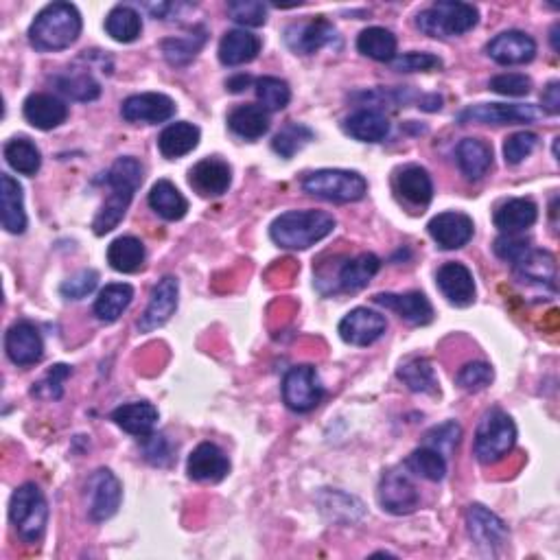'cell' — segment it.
Segmentation results:
<instances>
[{
  "instance_id": "1",
  "label": "cell",
  "mask_w": 560,
  "mask_h": 560,
  "mask_svg": "<svg viewBox=\"0 0 560 560\" xmlns=\"http://www.w3.org/2000/svg\"><path fill=\"white\" fill-rule=\"evenodd\" d=\"M143 175H145L143 165L132 156H125L114 162L108 175H105V182L110 184L112 193L101 206L95 221H92V228H95L97 237L108 235V232H112L121 224L136 191L140 189V184H143Z\"/></svg>"
},
{
  "instance_id": "2",
  "label": "cell",
  "mask_w": 560,
  "mask_h": 560,
  "mask_svg": "<svg viewBox=\"0 0 560 560\" xmlns=\"http://www.w3.org/2000/svg\"><path fill=\"white\" fill-rule=\"evenodd\" d=\"M81 27L84 22H81V14L75 5L51 3L35 16L29 27V42L33 49L42 53L64 51L79 40Z\"/></svg>"
},
{
  "instance_id": "3",
  "label": "cell",
  "mask_w": 560,
  "mask_h": 560,
  "mask_svg": "<svg viewBox=\"0 0 560 560\" xmlns=\"http://www.w3.org/2000/svg\"><path fill=\"white\" fill-rule=\"evenodd\" d=\"M335 230L333 215L324 210H289L274 219L270 237L285 250H307Z\"/></svg>"
},
{
  "instance_id": "4",
  "label": "cell",
  "mask_w": 560,
  "mask_h": 560,
  "mask_svg": "<svg viewBox=\"0 0 560 560\" xmlns=\"http://www.w3.org/2000/svg\"><path fill=\"white\" fill-rule=\"evenodd\" d=\"M480 11L469 3L442 0L416 16V27L431 38H458L475 29Z\"/></svg>"
},
{
  "instance_id": "5",
  "label": "cell",
  "mask_w": 560,
  "mask_h": 560,
  "mask_svg": "<svg viewBox=\"0 0 560 560\" xmlns=\"http://www.w3.org/2000/svg\"><path fill=\"white\" fill-rule=\"evenodd\" d=\"M517 442V425L504 410H488L475 429V458L482 464L504 460Z\"/></svg>"
},
{
  "instance_id": "6",
  "label": "cell",
  "mask_w": 560,
  "mask_h": 560,
  "mask_svg": "<svg viewBox=\"0 0 560 560\" xmlns=\"http://www.w3.org/2000/svg\"><path fill=\"white\" fill-rule=\"evenodd\" d=\"M9 519L25 543H38L42 539L49 521V504L40 486L29 482L16 488L9 501Z\"/></svg>"
},
{
  "instance_id": "7",
  "label": "cell",
  "mask_w": 560,
  "mask_h": 560,
  "mask_svg": "<svg viewBox=\"0 0 560 560\" xmlns=\"http://www.w3.org/2000/svg\"><path fill=\"white\" fill-rule=\"evenodd\" d=\"M302 191L326 202L350 204L364 200V195L368 193V182L364 175H359L357 171L320 169L309 173L307 178L302 180Z\"/></svg>"
},
{
  "instance_id": "8",
  "label": "cell",
  "mask_w": 560,
  "mask_h": 560,
  "mask_svg": "<svg viewBox=\"0 0 560 560\" xmlns=\"http://www.w3.org/2000/svg\"><path fill=\"white\" fill-rule=\"evenodd\" d=\"M324 396V388L313 366H294L283 379V401L289 410L305 414L315 410Z\"/></svg>"
},
{
  "instance_id": "9",
  "label": "cell",
  "mask_w": 560,
  "mask_h": 560,
  "mask_svg": "<svg viewBox=\"0 0 560 560\" xmlns=\"http://www.w3.org/2000/svg\"><path fill=\"white\" fill-rule=\"evenodd\" d=\"M541 112L534 105L525 103H482L471 105L458 114V123H484V125H517L534 123Z\"/></svg>"
},
{
  "instance_id": "10",
  "label": "cell",
  "mask_w": 560,
  "mask_h": 560,
  "mask_svg": "<svg viewBox=\"0 0 560 560\" xmlns=\"http://www.w3.org/2000/svg\"><path fill=\"white\" fill-rule=\"evenodd\" d=\"M88 512L92 521H108L116 515L123 499V486L110 469H99L88 480Z\"/></svg>"
},
{
  "instance_id": "11",
  "label": "cell",
  "mask_w": 560,
  "mask_h": 560,
  "mask_svg": "<svg viewBox=\"0 0 560 560\" xmlns=\"http://www.w3.org/2000/svg\"><path fill=\"white\" fill-rule=\"evenodd\" d=\"M178 296H180V283L175 276H165L158 280V285L151 291V300L145 309V313L140 315L138 320V331L140 333H151L165 326L171 315L178 309Z\"/></svg>"
},
{
  "instance_id": "12",
  "label": "cell",
  "mask_w": 560,
  "mask_h": 560,
  "mask_svg": "<svg viewBox=\"0 0 560 560\" xmlns=\"http://www.w3.org/2000/svg\"><path fill=\"white\" fill-rule=\"evenodd\" d=\"M178 105L162 92H143V95L127 97L121 105V114L127 123L158 125L173 119Z\"/></svg>"
},
{
  "instance_id": "13",
  "label": "cell",
  "mask_w": 560,
  "mask_h": 560,
  "mask_svg": "<svg viewBox=\"0 0 560 560\" xmlns=\"http://www.w3.org/2000/svg\"><path fill=\"white\" fill-rule=\"evenodd\" d=\"M379 504L390 515H410L420 504V495L405 471L385 473L379 486Z\"/></svg>"
},
{
  "instance_id": "14",
  "label": "cell",
  "mask_w": 560,
  "mask_h": 560,
  "mask_svg": "<svg viewBox=\"0 0 560 560\" xmlns=\"http://www.w3.org/2000/svg\"><path fill=\"white\" fill-rule=\"evenodd\" d=\"M5 350L7 357L14 361L16 366H35L44 357V342L38 331V326L22 320L9 326L5 335Z\"/></svg>"
},
{
  "instance_id": "15",
  "label": "cell",
  "mask_w": 560,
  "mask_h": 560,
  "mask_svg": "<svg viewBox=\"0 0 560 560\" xmlns=\"http://www.w3.org/2000/svg\"><path fill=\"white\" fill-rule=\"evenodd\" d=\"M385 329H388V322L381 313L357 307L350 313H346V318L340 322V337L350 344V346H370L377 340H381Z\"/></svg>"
},
{
  "instance_id": "16",
  "label": "cell",
  "mask_w": 560,
  "mask_h": 560,
  "mask_svg": "<svg viewBox=\"0 0 560 560\" xmlns=\"http://www.w3.org/2000/svg\"><path fill=\"white\" fill-rule=\"evenodd\" d=\"M486 53L501 66H521L536 57V42L523 31H504L488 42Z\"/></svg>"
},
{
  "instance_id": "17",
  "label": "cell",
  "mask_w": 560,
  "mask_h": 560,
  "mask_svg": "<svg viewBox=\"0 0 560 560\" xmlns=\"http://www.w3.org/2000/svg\"><path fill=\"white\" fill-rule=\"evenodd\" d=\"M427 230L442 250H460L473 239L475 224L469 215L449 210L431 219Z\"/></svg>"
},
{
  "instance_id": "18",
  "label": "cell",
  "mask_w": 560,
  "mask_h": 560,
  "mask_svg": "<svg viewBox=\"0 0 560 560\" xmlns=\"http://www.w3.org/2000/svg\"><path fill=\"white\" fill-rule=\"evenodd\" d=\"M466 525H469L473 541L486 552H497L508 541V525L482 504L469 506V510H466Z\"/></svg>"
},
{
  "instance_id": "19",
  "label": "cell",
  "mask_w": 560,
  "mask_h": 560,
  "mask_svg": "<svg viewBox=\"0 0 560 560\" xmlns=\"http://www.w3.org/2000/svg\"><path fill=\"white\" fill-rule=\"evenodd\" d=\"M337 38L335 27L324 18H311L298 22L285 31V44L298 55H313Z\"/></svg>"
},
{
  "instance_id": "20",
  "label": "cell",
  "mask_w": 560,
  "mask_h": 560,
  "mask_svg": "<svg viewBox=\"0 0 560 560\" xmlns=\"http://www.w3.org/2000/svg\"><path fill=\"white\" fill-rule=\"evenodd\" d=\"M186 473L195 482L217 484L230 473V460L213 442H202V445H197L191 451L189 460H186Z\"/></svg>"
},
{
  "instance_id": "21",
  "label": "cell",
  "mask_w": 560,
  "mask_h": 560,
  "mask_svg": "<svg viewBox=\"0 0 560 560\" xmlns=\"http://www.w3.org/2000/svg\"><path fill=\"white\" fill-rule=\"evenodd\" d=\"M436 285L440 294L455 307H469L475 300V280L473 274L462 263L442 265L436 274Z\"/></svg>"
},
{
  "instance_id": "22",
  "label": "cell",
  "mask_w": 560,
  "mask_h": 560,
  "mask_svg": "<svg viewBox=\"0 0 560 560\" xmlns=\"http://www.w3.org/2000/svg\"><path fill=\"white\" fill-rule=\"evenodd\" d=\"M189 184L204 197H219L230 189L232 169L221 158H204L189 171Z\"/></svg>"
},
{
  "instance_id": "23",
  "label": "cell",
  "mask_w": 560,
  "mask_h": 560,
  "mask_svg": "<svg viewBox=\"0 0 560 560\" xmlns=\"http://www.w3.org/2000/svg\"><path fill=\"white\" fill-rule=\"evenodd\" d=\"M22 112H25L27 123L42 132L55 130V127H60L68 119V105L62 99L46 95V92H33V95H29L25 105H22Z\"/></svg>"
},
{
  "instance_id": "24",
  "label": "cell",
  "mask_w": 560,
  "mask_h": 560,
  "mask_svg": "<svg viewBox=\"0 0 560 560\" xmlns=\"http://www.w3.org/2000/svg\"><path fill=\"white\" fill-rule=\"evenodd\" d=\"M375 302L385 309L401 315L405 322L414 326H425L434 320V307L425 294L410 291V294H377Z\"/></svg>"
},
{
  "instance_id": "25",
  "label": "cell",
  "mask_w": 560,
  "mask_h": 560,
  "mask_svg": "<svg viewBox=\"0 0 560 560\" xmlns=\"http://www.w3.org/2000/svg\"><path fill=\"white\" fill-rule=\"evenodd\" d=\"M0 208H3V228L11 235H22L27 230V210H25V193L16 178L3 173L0 178Z\"/></svg>"
},
{
  "instance_id": "26",
  "label": "cell",
  "mask_w": 560,
  "mask_h": 560,
  "mask_svg": "<svg viewBox=\"0 0 560 560\" xmlns=\"http://www.w3.org/2000/svg\"><path fill=\"white\" fill-rule=\"evenodd\" d=\"M515 274L521 283L556 289V261L550 252L530 248L515 263Z\"/></svg>"
},
{
  "instance_id": "27",
  "label": "cell",
  "mask_w": 560,
  "mask_h": 560,
  "mask_svg": "<svg viewBox=\"0 0 560 560\" xmlns=\"http://www.w3.org/2000/svg\"><path fill=\"white\" fill-rule=\"evenodd\" d=\"M381 270V261L379 256L364 252L355 256V259H348L340 272H337V280L333 287V294L337 291H344V294H355V291L364 289L372 278L377 276V272Z\"/></svg>"
},
{
  "instance_id": "28",
  "label": "cell",
  "mask_w": 560,
  "mask_h": 560,
  "mask_svg": "<svg viewBox=\"0 0 560 560\" xmlns=\"http://www.w3.org/2000/svg\"><path fill=\"white\" fill-rule=\"evenodd\" d=\"M539 219V208L528 197H515L508 200L495 210V226L504 232V235H519V232L528 230Z\"/></svg>"
},
{
  "instance_id": "29",
  "label": "cell",
  "mask_w": 560,
  "mask_h": 560,
  "mask_svg": "<svg viewBox=\"0 0 560 560\" xmlns=\"http://www.w3.org/2000/svg\"><path fill=\"white\" fill-rule=\"evenodd\" d=\"M261 53V40L245 29L228 31L219 42V62L224 66H243Z\"/></svg>"
},
{
  "instance_id": "30",
  "label": "cell",
  "mask_w": 560,
  "mask_h": 560,
  "mask_svg": "<svg viewBox=\"0 0 560 560\" xmlns=\"http://www.w3.org/2000/svg\"><path fill=\"white\" fill-rule=\"evenodd\" d=\"M396 193H399L405 202H410L412 206L423 208L431 202L434 197V182H431V175L427 169L418 165H407L399 173H396Z\"/></svg>"
},
{
  "instance_id": "31",
  "label": "cell",
  "mask_w": 560,
  "mask_h": 560,
  "mask_svg": "<svg viewBox=\"0 0 560 560\" xmlns=\"http://www.w3.org/2000/svg\"><path fill=\"white\" fill-rule=\"evenodd\" d=\"M200 136H202L200 127L189 121L171 123L158 136V149L160 154L169 160L182 158L186 154H191V151L200 145Z\"/></svg>"
},
{
  "instance_id": "32",
  "label": "cell",
  "mask_w": 560,
  "mask_h": 560,
  "mask_svg": "<svg viewBox=\"0 0 560 560\" xmlns=\"http://www.w3.org/2000/svg\"><path fill=\"white\" fill-rule=\"evenodd\" d=\"M112 420L119 425L123 431L138 438H147L154 431L158 423V410L151 403H127L116 407L112 412Z\"/></svg>"
},
{
  "instance_id": "33",
  "label": "cell",
  "mask_w": 560,
  "mask_h": 560,
  "mask_svg": "<svg viewBox=\"0 0 560 560\" xmlns=\"http://www.w3.org/2000/svg\"><path fill=\"white\" fill-rule=\"evenodd\" d=\"M344 130L348 136L361 140V143H381L390 134V121L385 119L383 112L368 108L350 114L344 121Z\"/></svg>"
},
{
  "instance_id": "34",
  "label": "cell",
  "mask_w": 560,
  "mask_h": 560,
  "mask_svg": "<svg viewBox=\"0 0 560 560\" xmlns=\"http://www.w3.org/2000/svg\"><path fill=\"white\" fill-rule=\"evenodd\" d=\"M455 160L466 178L480 180L493 167V149L477 138H464L455 149Z\"/></svg>"
},
{
  "instance_id": "35",
  "label": "cell",
  "mask_w": 560,
  "mask_h": 560,
  "mask_svg": "<svg viewBox=\"0 0 560 560\" xmlns=\"http://www.w3.org/2000/svg\"><path fill=\"white\" fill-rule=\"evenodd\" d=\"M149 206L156 215L167 221H180L186 213H189V202L186 197L178 191V186L169 180H158L149 191Z\"/></svg>"
},
{
  "instance_id": "36",
  "label": "cell",
  "mask_w": 560,
  "mask_h": 560,
  "mask_svg": "<svg viewBox=\"0 0 560 560\" xmlns=\"http://www.w3.org/2000/svg\"><path fill=\"white\" fill-rule=\"evenodd\" d=\"M228 127L239 138L256 140L270 130V112L261 105H239L228 114Z\"/></svg>"
},
{
  "instance_id": "37",
  "label": "cell",
  "mask_w": 560,
  "mask_h": 560,
  "mask_svg": "<svg viewBox=\"0 0 560 560\" xmlns=\"http://www.w3.org/2000/svg\"><path fill=\"white\" fill-rule=\"evenodd\" d=\"M108 263L121 274H136L145 263V245L136 237H119L110 243Z\"/></svg>"
},
{
  "instance_id": "38",
  "label": "cell",
  "mask_w": 560,
  "mask_h": 560,
  "mask_svg": "<svg viewBox=\"0 0 560 560\" xmlns=\"http://www.w3.org/2000/svg\"><path fill=\"white\" fill-rule=\"evenodd\" d=\"M132 298H134L132 285L127 283L105 285V289H101V294L95 302V315L101 322L112 324L121 318V315L127 311V307L132 305Z\"/></svg>"
},
{
  "instance_id": "39",
  "label": "cell",
  "mask_w": 560,
  "mask_h": 560,
  "mask_svg": "<svg viewBox=\"0 0 560 560\" xmlns=\"http://www.w3.org/2000/svg\"><path fill=\"white\" fill-rule=\"evenodd\" d=\"M105 31L114 42L130 44L136 42L143 33V18L130 5H116L105 18Z\"/></svg>"
},
{
  "instance_id": "40",
  "label": "cell",
  "mask_w": 560,
  "mask_h": 560,
  "mask_svg": "<svg viewBox=\"0 0 560 560\" xmlns=\"http://www.w3.org/2000/svg\"><path fill=\"white\" fill-rule=\"evenodd\" d=\"M396 375H399V379L412 392L438 394V379H436L434 366H431L425 357H407L405 361H401Z\"/></svg>"
},
{
  "instance_id": "41",
  "label": "cell",
  "mask_w": 560,
  "mask_h": 560,
  "mask_svg": "<svg viewBox=\"0 0 560 560\" xmlns=\"http://www.w3.org/2000/svg\"><path fill=\"white\" fill-rule=\"evenodd\" d=\"M206 29L195 27L191 33L182 35V38H169L162 42V53L171 66H186L193 62L197 53L204 49L206 44Z\"/></svg>"
},
{
  "instance_id": "42",
  "label": "cell",
  "mask_w": 560,
  "mask_h": 560,
  "mask_svg": "<svg viewBox=\"0 0 560 560\" xmlns=\"http://www.w3.org/2000/svg\"><path fill=\"white\" fill-rule=\"evenodd\" d=\"M357 49L375 62H392L396 57V35L383 27H368L359 33Z\"/></svg>"
},
{
  "instance_id": "43",
  "label": "cell",
  "mask_w": 560,
  "mask_h": 560,
  "mask_svg": "<svg viewBox=\"0 0 560 560\" xmlns=\"http://www.w3.org/2000/svg\"><path fill=\"white\" fill-rule=\"evenodd\" d=\"M55 86L68 99L81 103H90L101 97V84L88 70H70V73L55 77Z\"/></svg>"
},
{
  "instance_id": "44",
  "label": "cell",
  "mask_w": 560,
  "mask_h": 560,
  "mask_svg": "<svg viewBox=\"0 0 560 560\" xmlns=\"http://www.w3.org/2000/svg\"><path fill=\"white\" fill-rule=\"evenodd\" d=\"M405 469L429 482H442L447 475V460L440 451L431 447L416 449L405 462Z\"/></svg>"
},
{
  "instance_id": "45",
  "label": "cell",
  "mask_w": 560,
  "mask_h": 560,
  "mask_svg": "<svg viewBox=\"0 0 560 560\" xmlns=\"http://www.w3.org/2000/svg\"><path fill=\"white\" fill-rule=\"evenodd\" d=\"M5 160L11 169L22 175H35L42 167L40 149L29 138H11L5 145Z\"/></svg>"
},
{
  "instance_id": "46",
  "label": "cell",
  "mask_w": 560,
  "mask_h": 560,
  "mask_svg": "<svg viewBox=\"0 0 560 560\" xmlns=\"http://www.w3.org/2000/svg\"><path fill=\"white\" fill-rule=\"evenodd\" d=\"M313 140V132L309 130L307 125L302 123H289L280 130L274 140H272V149L280 158H294L302 147H307Z\"/></svg>"
},
{
  "instance_id": "47",
  "label": "cell",
  "mask_w": 560,
  "mask_h": 560,
  "mask_svg": "<svg viewBox=\"0 0 560 560\" xmlns=\"http://www.w3.org/2000/svg\"><path fill=\"white\" fill-rule=\"evenodd\" d=\"M256 97H259L263 110L278 112L289 105L291 90L285 79L261 77L256 79Z\"/></svg>"
},
{
  "instance_id": "48",
  "label": "cell",
  "mask_w": 560,
  "mask_h": 560,
  "mask_svg": "<svg viewBox=\"0 0 560 560\" xmlns=\"http://www.w3.org/2000/svg\"><path fill=\"white\" fill-rule=\"evenodd\" d=\"M73 375V368L66 366V364H57L53 366L46 375L33 385L31 394L35 399H42V401H57L62 399L64 394V381Z\"/></svg>"
},
{
  "instance_id": "49",
  "label": "cell",
  "mask_w": 560,
  "mask_h": 560,
  "mask_svg": "<svg viewBox=\"0 0 560 560\" xmlns=\"http://www.w3.org/2000/svg\"><path fill=\"white\" fill-rule=\"evenodd\" d=\"M228 16L243 27H263L267 22V7L259 0H232Z\"/></svg>"
},
{
  "instance_id": "50",
  "label": "cell",
  "mask_w": 560,
  "mask_h": 560,
  "mask_svg": "<svg viewBox=\"0 0 560 560\" xmlns=\"http://www.w3.org/2000/svg\"><path fill=\"white\" fill-rule=\"evenodd\" d=\"M493 377H495L493 368L484 364V361H471V364L462 366V370L458 372L455 381H458L460 388L466 390V392H480V390H486L488 385L493 383Z\"/></svg>"
},
{
  "instance_id": "51",
  "label": "cell",
  "mask_w": 560,
  "mask_h": 560,
  "mask_svg": "<svg viewBox=\"0 0 560 560\" xmlns=\"http://www.w3.org/2000/svg\"><path fill=\"white\" fill-rule=\"evenodd\" d=\"M460 436H462L460 425L455 423V420H449V423L438 425L429 431V434L425 436V447L436 449L442 455H451L453 449L458 447Z\"/></svg>"
},
{
  "instance_id": "52",
  "label": "cell",
  "mask_w": 560,
  "mask_h": 560,
  "mask_svg": "<svg viewBox=\"0 0 560 560\" xmlns=\"http://www.w3.org/2000/svg\"><path fill=\"white\" fill-rule=\"evenodd\" d=\"M396 73H429L442 68V60L431 53H405L390 62Z\"/></svg>"
},
{
  "instance_id": "53",
  "label": "cell",
  "mask_w": 560,
  "mask_h": 560,
  "mask_svg": "<svg viewBox=\"0 0 560 560\" xmlns=\"http://www.w3.org/2000/svg\"><path fill=\"white\" fill-rule=\"evenodd\" d=\"M539 145V136L532 132H517L506 138L504 143V158L508 165H519L528 156H532V151Z\"/></svg>"
},
{
  "instance_id": "54",
  "label": "cell",
  "mask_w": 560,
  "mask_h": 560,
  "mask_svg": "<svg viewBox=\"0 0 560 560\" xmlns=\"http://www.w3.org/2000/svg\"><path fill=\"white\" fill-rule=\"evenodd\" d=\"M490 90L504 97H525L532 90V79L523 73H504L490 79Z\"/></svg>"
},
{
  "instance_id": "55",
  "label": "cell",
  "mask_w": 560,
  "mask_h": 560,
  "mask_svg": "<svg viewBox=\"0 0 560 560\" xmlns=\"http://www.w3.org/2000/svg\"><path fill=\"white\" fill-rule=\"evenodd\" d=\"M97 283H99V274L95 270H81L75 276L64 280L60 291L68 300H81L97 289Z\"/></svg>"
},
{
  "instance_id": "56",
  "label": "cell",
  "mask_w": 560,
  "mask_h": 560,
  "mask_svg": "<svg viewBox=\"0 0 560 560\" xmlns=\"http://www.w3.org/2000/svg\"><path fill=\"white\" fill-rule=\"evenodd\" d=\"M530 248V241L523 239L521 235H501L495 241V254L501 261H508L512 265H515Z\"/></svg>"
},
{
  "instance_id": "57",
  "label": "cell",
  "mask_w": 560,
  "mask_h": 560,
  "mask_svg": "<svg viewBox=\"0 0 560 560\" xmlns=\"http://www.w3.org/2000/svg\"><path fill=\"white\" fill-rule=\"evenodd\" d=\"M149 440L145 442V458L151 464H167L171 458V445L165 436H156V434H149Z\"/></svg>"
},
{
  "instance_id": "58",
  "label": "cell",
  "mask_w": 560,
  "mask_h": 560,
  "mask_svg": "<svg viewBox=\"0 0 560 560\" xmlns=\"http://www.w3.org/2000/svg\"><path fill=\"white\" fill-rule=\"evenodd\" d=\"M543 110L547 114H558L560 112V84L558 81H550L547 88L543 90Z\"/></svg>"
},
{
  "instance_id": "59",
  "label": "cell",
  "mask_w": 560,
  "mask_h": 560,
  "mask_svg": "<svg viewBox=\"0 0 560 560\" xmlns=\"http://www.w3.org/2000/svg\"><path fill=\"white\" fill-rule=\"evenodd\" d=\"M250 84H252V77H248V75H237V77H232V79L226 81V88H228L230 92H243Z\"/></svg>"
}]
</instances>
